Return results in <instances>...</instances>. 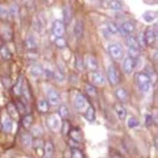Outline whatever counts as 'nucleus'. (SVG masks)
<instances>
[{
	"instance_id": "nucleus-14",
	"label": "nucleus",
	"mask_w": 158,
	"mask_h": 158,
	"mask_svg": "<svg viewBox=\"0 0 158 158\" xmlns=\"http://www.w3.org/2000/svg\"><path fill=\"white\" fill-rule=\"evenodd\" d=\"M86 66L90 69V70L96 71V69H98V61H96V58L94 57V56H87L86 57Z\"/></svg>"
},
{
	"instance_id": "nucleus-28",
	"label": "nucleus",
	"mask_w": 158,
	"mask_h": 158,
	"mask_svg": "<svg viewBox=\"0 0 158 158\" xmlns=\"http://www.w3.org/2000/svg\"><path fill=\"white\" fill-rule=\"evenodd\" d=\"M23 127L24 128H31V125H32V123H33V116L32 115H27V116H24L23 117Z\"/></svg>"
},
{
	"instance_id": "nucleus-16",
	"label": "nucleus",
	"mask_w": 158,
	"mask_h": 158,
	"mask_svg": "<svg viewBox=\"0 0 158 158\" xmlns=\"http://www.w3.org/2000/svg\"><path fill=\"white\" fill-rule=\"evenodd\" d=\"M85 117L87 121H94L95 120V110H94V107L88 104L86 107V111H85Z\"/></svg>"
},
{
	"instance_id": "nucleus-45",
	"label": "nucleus",
	"mask_w": 158,
	"mask_h": 158,
	"mask_svg": "<svg viewBox=\"0 0 158 158\" xmlns=\"http://www.w3.org/2000/svg\"><path fill=\"white\" fill-rule=\"evenodd\" d=\"M69 129V123L67 121H65V123H63V129H62V132H63V135H67V131Z\"/></svg>"
},
{
	"instance_id": "nucleus-27",
	"label": "nucleus",
	"mask_w": 158,
	"mask_h": 158,
	"mask_svg": "<svg viewBox=\"0 0 158 158\" xmlns=\"http://www.w3.org/2000/svg\"><path fill=\"white\" fill-rule=\"evenodd\" d=\"M127 45L131 49H138L140 50V46H138V42L135 37H127Z\"/></svg>"
},
{
	"instance_id": "nucleus-9",
	"label": "nucleus",
	"mask_w": 158,
	"mask_h": 158,
	"mask_svg": "<svg viewBox=\"0 0 158 158\" xmlns=\"http://www.w3.org/2000/svg\"><path fill=\"white\" fill-rule=\"evenodd\" d=\"M136 65H137V58L127 57V58L124 59V70H125V73L131 74L133 70H135Z\"/></svg>"
},
{
	"instance_id": "nucleus-2",
	"label": "nucleus",
	"mask_w": 158,
	"mask_h": 158,
	"mask_svg": "<svg viewBox=\"0 0 158 158\" xmlns=\"http://www.w3.org/2000/svg\"><path fill=\"white\" fill-rule=\"evenodd\" d=\"M107 79H108V82L111 83V86H116V85H118V82H120V74H118V70L113 65L108 67Z\"/></svg>"
},
{
	"instance_id": "nucleus-10",
	"label": "nucleus",
	"mask_w": 158,
	"mask_h": 158,
	"mask_svg": "<svg viewBox=\"0 0 158 158\" xmlns=\"http://www.w3.org/2000/svg\"><path fill=\"white\" fill-rule=\"evenodd\" d=\"M48 103L52 106H57L59 103V94L54 88H50L48 91Z\"/></svg>"
},
{
	"instance_id": "nucleus-40",
	"label": "nucleus",
	"mask_w": 158,
	"mask_h": 158,
	"mask_svg": "<svg viewBox=\"0 0 158 158\" xmlns=\"http://www.w3.org/2000/svg\"><path fill=\"white\" fill-rule=\"evenodd\" d=\"M136 40H137V42H138V46H140V49H141V46H142V48L146 46L145 38H144V33H140V34H138V38H136Z\"/></svg>"
},
{
	"instance_id": "nucleus-50",
	"label": "nucleus",
	"mask_w": 158,
	"mask_h": 158,
	"mask_svg": "<svg viewBox=\"0 0 158 158\" xmlns=\"http://www.w3.org/2000/svg\"><path fill=\"white\" fill-rule=\"evenodd\" d=\"M0 46H2V45H0Z\"/></svg>"
},
{
	"instance_id": "nucleus-19",
	"label": "nucleus",
	"mask_w": 158,
	"mask_h": 158,
	"mask_svg": "<svg viewBox=\"0 0 158 158\" xmlns=\"http://www.w3.org/2000/svg\"><path fill=\"white\" fill-rule=\"evenodd\" d=\"M116 96H117V99L120 100L121 103H124V102H127V99H128V94H127V90L125 88H117L116 90Z\"/></svg>"
},
{
	"instance_id": "nucleus-4",
	"label": "nucleus",
	"mask_w": 158,
	"mask_h": 158,
	"mask_svg": "<svg viewBox=\"0 0 158 158\" xmlns=\"http://www.w3.org/2000/svg\"><path fill=\"white\" fill-rule=\"evenodd\" d=\"M108 52H110L111 57L113 59H116V61H120V59L124 57V50H123L121 45H118V44H111V45L108 46Z\"/></svg>"
},
{
	"instance_id": "nucleus-47",
	"label": "nucleus",
	"mask_w": 158,
	"mask_h": 158,
	"mask_svg": "<svg viewBox=\"0 0 158 158\" xmlns=\"http://www.w3.org/2000/svg\"><path fill=\"white\" fill-rule=\"evenodd\" d=\"M111 158H124L121 154H118V153H116V152H112L111 153Z\"/></svg>"
},
{
	"instance_id": "nucleus-22",
	"label": "nucleus",
	"mask_w": 158,
	"mask_h": 158,
	"mask_svg": "<svg viewBox=\"0 0 158 158\" xmlns=\"http://www.w3.org/2000/svg\"><path fill=\"white\" fill-rule=\"evenodd\" d=\"M25 48L28 49V50H34V49L37 48V41L34 40V37H28L25 40Z\"/></svg>"
},
{
	"instance_id": "nucleus-8",
	"label": "nucleus",
	"mask_w": 158,
	"mask_h": 158,
	"mask_svg": "<svg viewBox=\"0 0 158 158\" xmlns=\"http://www.w3.org/2000/svg\"><path fill=\"white\" fill-rule=\"evenodd\" d=\"M156 31H153L152 28H148L145 33H144V38H145V44L146 46H152L153 44L156 42Z\"/></svg>"
},
{
	"instance_id": "nucleus-7",
	"label": "nucleus",
	"mask_w": 158,
	"mask_h": 158,
	"mask_svg": "<svg viewBox=\"0 0 158 158\" xmlns=\"http://www.w3.org/2000/svg\"><path fill=\"white\" fill-rule=\"evenodd\" d=\"M52 31L53 34L57 37H62L65 34V23H62L61 20H56L53 23V27H52Z\"/></svg>"
},
{
	"instance_id": "nucleus-11",
	"label": "nucleus",
	"mask_w": 158,
	"mask_h": 158,
	"mask_svg": "<svg viewBox=\"0 0 158 158\" xmlns=\"http://www.w3.org/2000/svg\"><path fill=\"white\" fill-rule=\"evenodd\" d=\"M42 158H54V145L50 141H48L46 144L44 145Z\"/></svg>"
},
{
	"instance_id": "nucleus-6",
	"label": "nucleus",
	"mask_w": 158,
	"mask_h": 158,
	"mask_svg": "<svg viewBox=\"0 0 158 158\" xmlns=\"http://www.w3.org/2000/svg\"><path fill=\"white\" fill-rule=\"evenodd\" d=\"M87 106L88 104H87V100H86L85 95L77 94L75 98H74V108H75L77 111H83V110H86Z\"/></svg>"
},
{
	"instance_id": "nucleus-39",
	"label": "nucleus",
	"mask_w": 158,
	"mask_h": 158,
	"mask_svg": "<svg viewBox=\"0 0 158 158\" xmlns=\"http://www.w3.org/2000/svg\"><path fill=\"white\" fill-rule=\"evenodd\" d=\"M77 70L78 71L85 70V63H83V59L81 57H77Z\"/></svg>"
},
{
	"instance_id": "nucleus-26",
	"label": "nucleus",
	"mask_w": 158,
	"mask_h": 158,
	"mask_svg": "<svg viewBox=\"0 0 158 158\" xmlns=\"http://www.w3.org/2000/svg\"><path fill=\"white\" fill-rule=\"evenodd\" d=\"M0 56H2L4 59H11L12 58V54L9 52V49L7 46H0Z\"/></svg>"
},
{
	"instance_id": "nucleus-30",
	"label": "nucleus",
	"mask_w": 158,
	"mask_h": 158,
	"mask_svg": "<svg viewBox=\"0 0 158 158\" xmlns=\"http://www.w3.org/2000/svg\"><path fill=\"white\" fill-rule=\"evenodd\" d=\"M31 73L33 74V75H42L44 74V69L41 67V66H38V65H34V66H32V69H31Z\"/></svg>"
},
{
	"instance_id": "nucleus-23",
	"label": "nucleus",
	"mask_w": 158,
	"mask_h": 158,
	"mask_svg": "<svg viewBox=\"0 0 158 158\" xmlns=\"http://www.w3.org/2000/svg\"><path fill=\"white\" fill-rule=\"evenodd\" d=\"M37 107H38V111L41 113H46L49 111V103H48V100H45V99H41V100L38 102Z\"/></svg>"
},
{
	"instance_id": "nucleus-24",
	"label": "nucleus",
	"mask_w": 158,
	"mask_h": 158,
	"mask_svg": "<svg viewBox=\"0 0 158 158\" xmlns=\"http://www.w3.org/2000/svg\"><path fill=\"white\" fill-rule=\"evenodd\" d=\"M108 7L113 9V11H120V9H123V4H121V2H118V0H110Z\"/></svg>"
},
{
	"instance_id": "nucleus-13",
	"label": "nucleus",
	"mask_w": 158,
	"mask_h": 158,
	"mask_svg": "<svg viewBox=\"0 0 158 158\" xmlns=\"http://www.w3.org/2000/svg\"><path fill=\"white\" fill-rule=\"evenodd\" d=\"M121 31H123V33H125L127 36H131V34L135 32V24L132 21H124L121 24Z\"/></svg>"
},
{
	"instance_id": "nucleus-15",
	"label": "nucleus",
	"mask_w": 158,
	"mask_h": 158,
	"mask_svg": "<svg viewBox=\"0 0 158 158\" xmlns=\"http://www.w3.org/2000/svg\"><path fill=\"white\" fill-rule=\"evenodd\" d=\"M115 112H116V115L120 120H124V118L127 117V111H125V108L121 106V103L115 104Z\"/></svg>"
},
{
	"instance_id": "nucleus-49",
	"label": "nucleus",
	"mask_w": 158,
	"mask_h": 158,
	"mask_svg": "<svg viewBox=\"0 0 158 158\" xmlns=\"http://www.w3.org/2000/svg\"><path fill=\"white\" fill-rule=\"evenodd\" d=\"M0 131H2V121H0Z\"/></svg>"
},
{
	"instance_id": "nucleus-48",
	"label": "nucleus",
	"mask_w": 158,
	"mask_h": 158,
	"mask_svg": "<svg viewBox=\"0 0 158 158\" xmlns=\"http://www.w3.org/2000/svg\"><path fill=\"white\" fill-rule=\"evenodd\" d=\"M146 125H152V116L150 115L146 116Z\"/></svg>"
},
{
	"instance_id": "nucleus-20",
	"label": "nucleus",
	"mask_w": 158,
	"mask_h": 158,
	"mask_svg": "<svg viewBox=\"0 0 158 158\" xmlns=\"http://www.w3.org/2000/svg\"><path fill=\"white\" fill-rule=\"evenodd\" d=\"M74 34L77 38H81L83 36V23L82 21H77L75 27H74Z\"/></svg>"
},
{
	"instance_id": "nucleus-32",
	"label": "nucleus",
	"mask_w": 158,
	"mask_h": 158,
	"mask_svg": "<svg viewBox=\"0 0 158 158\" xmlns=\"http://www.w3.org/2000/svg\"><path fill=\"white\" fill-rule=\"evenodd\" d=\"M7 110H8V113L11 115L12 117H17V108L15 107L12 103H9V104L7 106Z\"/></svg>"
},
{
	"instance_id": "nucleus-36",
	"label": "nucleus",
	"mask_w": 158,
	"mask_h": 158,
	"mask_svg": "<svg viewBox=\"0 0 158 158\" xmlns=\"http://www.w3.org/2000/svg\"><path fill=\"white\" fill-rule=\"evenodd\" d=\"M144 19H145V21L152 23L153 20H156V13L154 12H145L144 13Z\"/></svg>"
},
{
	"instance_id": "nucleus-38",
	"label": "nucleus",
	"mask_w": 158,
	"mask_h": 158,
	"mask_svg": "<svg viewBox=\"0 0 158 158\" xmlns=\"http://www.w3.org/2000/svg\"><path fill=\"white\" fill-rule=\"evenodd\" d=\"M34 149L37 152H40V154L42 156V152H44V148H42V142L40 138H37V141H34Z\"/></svg>"
},
{
	"instance_id": "nucleus-18",
	"label": "nucleus",
	"mask_w": 158,
	"mask_h": 158,
	"mask_svg": "<svg viewBox=\"0 0 158 158\" xmlns=\"http://www.w3.org/2000/svg\"><path fill=\"white\" fill-rule=\"evenodd\" d=\"M69 136H70V138L73 141H75V142H81V140H82V135H81V131L79 129H77V128H73V129L69 132Z\"/></svg>"
},
{
	"instance_id": "nucleus-41",
	"label": "nucleus",
	"mask_w": 158,
	"mask_h": 158,
	"mask_svg": "<svg viewBox=\"0 0 158 158\" xmlns=\"http://www.w3.org/2000/svg\"><path fill=\"white\" fill-rule=\"evenodd\" d=\"M0 16L2 19H7L9 16V11L6 8V6H0Z\"/></svg>"
},
{
	"instance_id": "nucleus-5",
	"label": "nucleus",
	"mask_w": 158,
	"mask_h": 158,
	"mask_svg": "<svg viewBox=\"0 0 158 158\" xmlns=\"http://www.w3.org/2000/svg\"><path fill=\"white\" fill-rule=\"evenodd\" d=\"M48 127L50 128V129L53 132H58L61 131L62 128V123H61V117H59L58 115H50L48 117Z\"/></svg>"
},
{
	"instance_id": "nucleus-21",
	"label": "nucleus",
	"mask_w": 158,
	"mask_h": 158,
	"mask_svg": "<svg viewBox=\"0 0 158 158\" xmlns=\"http://www.w3.org/2000/svg\"><path fill=\"white\" fill-rule=\"evenodd\" d=\"M2 37L4 40H7V41H11L12 40V31L9 27H2Z\"/></svg>"
},
{
	"instance_id": "nucleus-31",
	"label": "nucleus",
	"mask_w": 158,
	"mask_h": 158,
	"mask_svg": "<svg viewBox=\"0 0 158 158\" xmlns=\"http://www.w3.org/2000/svg\"><path fill=\"white\" fill-rule=\"evenodd\" d=\"M107 29L110 31L112 34H117L118 33V28H117V25L115 23H112V21H110V23H107Z\"/></svg>"
},
{
	"instance_id": "nucleus-37",
	"label": "nucleus",
	"mask_w": 158,
	"mask_h": 158,
	"mask_svg": "<svg viewBox=\"0 0 158 158\" xmlns=\"http://www.w3.org/2000/svg\"><path fill=\"white\" fill-rule=\"evenodd\" d=\"M63 15H65V23L69 24L71 21V11H70V8H65L63 9Z\"/></svg>"
},
{
	"instance_id": "nucleus-44",
	"label": "nucleus",
	"mask_w": 158,
	"mask_h": 158,
	"mask_svg": "<svg viewBox=\"0 0 158 158\" xmlns=\"http://www.w3.org/2000/svg\"><path fill=\"white\" fill-rule=\"evenodd\" d=\"M53 79H57V81L62 82V81H63V74H62L61 71H56V73H53Z\"/></svg>"
},
{
	"instance_id": "nucleus-1",
	"label": "nucleus",
	"mask_w": 158,
	"mask_h": 158,
	"mask_svg": "<svg viewBox=\"0 0 158 158\" xmlns=\"http://www.w3.org/2000/svg\"><path fill=\"white\" fill-rule=\"evenodd\" d=\"M136 82L142 92H148L150 90V77L146 73H138L136 75Z\"/></svg>"
},
{
	"instance_id": "nucleus-42",
	"label": "nucleus",
	"mask_w": 158,
	"mask_h": 158,
	"mask_svg": "<svg viewBox=\"0 0 158 158\" xmlns=\"http://www.w3.org/2000/svg\"><path fill=\"white\" fill-rule=\"evenodd\" d=\"M56 44H57V46H58V48H61V49L66 48V40H65V38H62V37H57Z\"/></svg>"
},
{
	"instance_id": "nucleus-43",
	"label": "nucleus",
	"mask_w": 158,
	"mask_h": 158,
	"mask_svg": "<svg viewBox=\"0 0 158 158\" xmlns=\"http://www.w3.org/2000/svg\"><path fill=\"white\" fill-rule=\"evenodd\" d=\"M32 135L34 136V137H40L42 135V131H41V128L40 127H34L33 129H32Z\"/></svg>"
},
{
	"instance_id": "nucleus-3",
	"label": "nucleus",
	"mask_w": 158,
	"mask_h": 158,
	"mask_svg": "<svg viewBox=\"0 0 158 158\" xmlns=\"http://www.w3.org/2000/svg\"><path fill=\"white\" fill-rule=\"evenodd\" d=\"M88 79L92 86H104L106 83V78L100 71H91L88 74Z\"/></svg>"
},
{
	"instance_id": "nucleus-12",
	"label": "nucleus",
	"mask_w": 158,
	"mask_h": 158,
	"mask_svg": "<svg viewBox=\"0 0 158 158\" xmlns=\"http://www.w3.org/2000/svg\"><path fill=\"white\" fill-rule=\"evenodd\" d=\"M2 129H4L6 133H9L12 131V120L8 115H4L3 116V120H2Z\"/></svg>"
},
{
	"instance_id": "nucleus-29",
	"label": "nucleus",
	"mask_w": 158,
	"mask_h": 158,
	"mask_svg": "<svg viewBox=\"0 0 158 158\" xmlns=\"http://www.w3.org/2000/svg\"><path fill=\"white\" fill-rule=\"evenodd\" d=\"M58 113H59L58 116L61 117V118H67L69 117V110H67V107L66 106H61V107H59Z\"/></svg>"
},
{
	"instance_id": "nucleus-35",
	"label": "nucleus",
	"mask_w": 158,
	"mask_h": 158,
	"mask_svg": "<svg viewBox=\"0 0 158 158\" xmlns=\"http://www.w3.org/2000/svg\"><path fill=\"white\" fill-rule=\"evenodd\" d=\"M85 90H86V92H87L90 96H95V95H96V90H95V87H94L92 85H86Z\"/></svg>"
},
{
	"instance_id": "nucleus-25",
	"label": "nucleus",
	"mask_w": 158,
	"mask_h": 158,
	"mask_svg": "<svg viewBox=\"0 0 158 158\" xmlns=\"http://www.w3.org/2000/svg\"><path fill=\"white\" fill-rule=\"evenodd\" d=\"M23 85H24V81H23V78H20L19 81H17V85L13 87V94L16 96H20L21 95V91H23Z\"/></svg>"
},
{
	"instance_id": "nucleus-33",
	"label": "nucleus",
	"mask_w": 158,
	"mask_h": 158,
	"mask_svg": "<svg viewBox=\"0 0 158 158\" xmlns=\"http://www.w3.org/2000/svg\"><path fill=\"white\" fill-rule=\"evenodd\" d=\"M70 153H71V158H85V154H83V153L79 150L78 148H77V149H73Z\"/></svg>"
},
{
	"instance_id": "nucleus-34",
	"label": "nucleus",
	"mask_w": 158,
	"mask_h": 158,
	"mask_svg": "<svg viewBox=\"0 0 158 158\" xmlns=\"http://www.w3.org/2000/svg\"><path fill=\"white\" fill-rule=\"evenodd\" d=\"M138 124H140V121H138L136 117H129L128 118V128H136Z\"/></svg>"
},
{
	"instance_id": "nucleus-17",
	"label": "nucleus",
	"mask_w": 158,
	"mask_h": 158,
	"mask_svg": "<svg viewBox=\"0 0 158 158\" xmlns=\"http://www.w3.org/2000/svg\"><path fill=\"white\" fill-rule=\"evenodd\" d=\"M20 141H21V144L24 146L28 148L32 145V136L29 135L28 132H24V133H21V136H20Z\"/></svg>"
},
{
	"instance_id": "nucleus-46",
	"label": "nucleus",
	"mask_w": 158,
	"mask_h": 158,
	"mask_svg": "<svg viewBox=\"0 0 158 158\" xmlns=\"http://www.w3.org/2000/svg\"><path fill=\"white\" fill-rule=\"evenodd\" d=\"M16 108H19L20 112H25V108H24V106L21 104V103H16V106H15Z\"/></svg>"
}]
</instances>
